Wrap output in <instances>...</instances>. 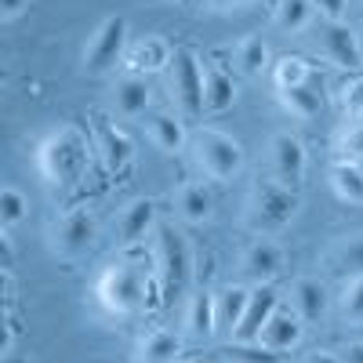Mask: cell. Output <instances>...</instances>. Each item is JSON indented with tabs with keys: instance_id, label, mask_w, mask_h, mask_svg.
Here are the masks:
<instances>
[{
	"instance_id": "6da1fadb",
	"label": "cell",
	"mask_w": 363,
	"mask_h": 363,
	"mask_svg": "<svg viewBox=\"0 0 363 363\" xmlns=\"http://www.w3.org/2000/svg\"><path fill=\"white\" fill-rule=\"evenodd\" d=\"M37 174L51 193H69L87 171V135L73 124L58 128L40 138L37 145Z\"/></svg>"
},
{
	"instance_id": "7a4b0ae2",
	"label": "cell",
	"mask_w": 363,
	"mask_h": 363,
	"mask_svg": "<svg viewBox=\"0 0 363 363\" xmlns=\"http://www.w3.org/2000/svg\"><path fill=\"white\" fill-rule=\"evenodd\" d=\"M149 287H153L149 269L138 258H120L99 272L95 301L113 316H135L149 306Z\"/></svg>"
},
{
	"instance_id": "3957f363",
	"label": "cell",
	"mask_w": 363,
	"mask_h": 363,
	"mask_svg": "<svg viewBox=\"0 0 363 363\" xmlns=\"http://www.w3.org/2000/svg\"><path fill=\"white\" fill-rule=\"evenodd\" d=\"M298 215V193L277 178H258L244 200V225L258 236H272Z\"/></svg>"
},
{
	"instance_id": "277c9868",
	"label": "cell",
	"mask_w": 363,
	"mask_h": 363,
	"mask_svg": "<svg viewBox=\"0 0 363 363\" xmlns=\"http://www.w3.org/2000/svg\"><path fill=\"white\" fill-rule=\"evenodd\" d=\"M189 153L193 164L203 178L211 182H229L244 171V145H240L233 135L218 131V128H196L189 135Z\"/></svg>"
},
{
	"instance_id": "5b68a950",
	"label": "cell",
	"mask_w": 363,
	"mask_h": 363,
	"mask_svg": "<svg viewBox=\"0 0 363 363\" xmlns=\"http://www.w3.org/2000/svg\"><path fill=\"white\" fill-rule=\"evenodd\" d=\"M157 280H160V294H164V306L186 291L189 284V272H193V255L189 244L171 222H160L157 229Z\"/></svg>"
},
{
	"instance_id": "8992f818",
	"label": "cell",
	"mask_w": 363,
	"mask_h": 363,
	"mask_svg": "<svg viewBox=\"0 0 363 363\" xmlns=\"http://www.w3.org/2000/svg\"><path fill=\"white\" fill-rule=\"evenodd\" d=\"M128 37H131V22H128L124 15L102 18L99 29H95V33L87 37V44H84V55H80L84 73H91V77L109 73L120 58L128 55V44H131Z\"/></svg>"
},
{
	"instance_id": "52a82bcc",
	"label": "cell",
	"mask_w": 363,
	"mask_h": 363,
	"mask_svg": "<svg viewBox=\"0 0 363 363\" xmlns=\"http://www.w3.org/2000/svg\"><path fill=\"white\" fill-rule=\"evenodd\" d=\"M95 236H99L95 215H91L87 207H73V211H66V215L51 218V225H48V251L55 258H62V262H77V258H84L91 251Z\"/></svg>"
},
{
	"instance_id": "ba28073f",
	"label": "cell",
	"mask_w": 363,
	"mask_h": 363,
	"mask_svg": "<svg viewBox=\"0 0 363 363\" xmlns=\"http://www.w3.org/2000/svg\"><path fill=\"white\" fill-rule=\"evenodd\" d=\"M167 84L186 116H200L207 109L203 106V62L189 48H174L171 66H167Z\"/></svg>"
},
{
	"instance_id": "9c48e42d",
	"label": "cell",
	"mask_w": 363,
	"mask_h": 363,
	"mask_svg": "<svg viewBox=\"0 0 363 363\" xmlns=\"http://www.w3.org/2000/svg\"><path fill=\"white\" fill-rule=\"evenodd\" d=\"M316 51L338 69H363V44L345 22H320L316 29Z\"/></svg>"
},
{
	"instance_id": "30bf717a",
	"label": "cell",
	"mask_w": 363,
	"mask_h": 363,
	"mask_svg": "<svg viewBox=\"0 0 363 363\" xmlns=\"http://www.w3.org/2000/svg\"><path fill=\"white\" fill-rule=\"evenodd\" d=\"M265 157H269V171L277 182L284 186H298L301 178H306V145H301L291 131H277L265 145Z\"/></svg>"
},
{
	"instance_id": "8fae6325",
	"label": "cell",
	"mask_w": 363,
	"mask_h": 363,
	"mask_svg": "<svg viewBox=\"0 0 363 363\" xmlns=\"http://www.w3.org/2000/svg\"><path fill=\"white\" fill-rule=\"evenodd\" d=\"M153 225H157V203L149 200V196H138V200H131V203L120 207L116 225H113L116 244H120V247H135L138 240H145V233L153 229Z\"/></svg>"
},
{
	"instance_id": "7c38bea8",
	"label": "cell",
	"mask_w": 363,
	"mask_h": 363,
	"mask_svg": "<svg viewBox=\"0 0 363 363\" xmlns=\"http://www.w3.org/2000/svg\"><path fill=\"white\" fill-rule=\"evenodd\" d=\"M171 55H174V48H171L164 37H157V33H145V37H135V40L128 44L124 62H128V69H131V73L149 77V73H160V69H167V66H171Z\"/></svg>"
},
{
	"instance_id": "4fadbf2b",
	"label": "cell",
	"mask_w": 363,
	"mask_h": 363,
	"mask_svg": "<svg viewBox=\"0 0 363 363\" xmlns=\"http://www.w3.org/2000/svg\"><path fill=\"white\" fill-rule=\"evenodd\" d=\"M280 309V291L272 284H258L251 287V301H247V313H244V323L236 327V342H258L262 327L269 323V316Z\"/></svg>"
},
{
	"instance_id": "5bb4252c",
	"label": "cell",
	"mask_w": 363,
	"mask_h": 363,
	"mask_svg": "<svg viewBox=\"0 0 363 363\" xmlns=\"http://www.w3.org/2000/svg\"><path fill=\"white\" fill-rule=\"evenodd\" d=\"M301 335H306V323H301V316L287 306H280L277 313L269 316V323L262 327V335H258V345H265L269 352H291L298 342H301Z\"/></svg>"
},
{
	"instance_id": "9a60e30c",
	"label": "cell",
	"mask_w": 363,
	"mask_h": 363,
	"mask_svg": "<svg viewBox=\"0 0 363 363\" xmlns=\"http://www.w3.org/2000/svg\"><path fill=\"white\" fill-rule=\"evenodd\" d=\"M280 269H284V251H280V244H272L269 236H258L255 244H247V251L240 255V272H244L247 280L269 284Z\"/></svg>"
},
{
	"instance_id": "2e32d148",
	"label": "cell",
	"mask_w": 363,
	"mask_h": 363,
	"mask_svg": "<svg viewBox=\"0 0 363 363\" xmlns=\"http://www.w3.org/2000/svg\"><path fill=\"white\" fill-rule=\"evenodd\" d=\"M91 131H95V149L102 153V160H106V167H109V171H124V167L131 164L135 145H131V138H128L124 131H120L116 124H109L106 116H95Z\"/></svg>"
},
{
	"instance_id": "e0dca14e",
	"label": "cell",
	"mask_w": 363,
	"mask_h": 363,
	"mask_svg": "<svg viewBox=\"0 0 363 363\" xmlns=\"http://www.w3.org/2000/svg\"><path fill=\"white\" fill-rule=\"evenodd\" d=\"M247 301H251V287H244V284H225V287L215 294V320H218V335H236V327L244 323Z\"/></svg>"
},
{
	"instance_id": "ac0fdd59",
	"label": "cell",
	"mask_w": 363,
	"mask_h": 363,
	"mask_svg": "<svg viewBox=\"0 0 363 363\" xmlns=\"http://www.w3.org/2000/svg\"><path fill=\"white\" fill-rule=\"evenodd\" d=\"M145 131H149V142H153L160 153L174 157L189 145V135H186V124L171 113H145Z\"/></svg>"
},
{
	"instance_id": "d6986e66",
	"label": "cell",
	"mask_w": 363,
	"mask_h": 363,
	"mask_svg": "<svg viewBox=\"0 0 363 363\" xmlns=\"http://www.w3.org/2000/svg\"><path fill=\"white\" fill-rule=\"evenodd\" d=\"M287 301H291V309L301 316V323H316L327 313V291L313 277H298L291 284V291H287Z\"/></svg>"
},
{
	"instance_id": "ffe728a7",
	"label": "cell",
	"mask_w": 363,
	"mask_h": 363,
	"mask_svg": "<svg viewBox=\"0 0 363 363\" xmlns=\"http://www.w3.org/2000/svg\"><path fill=\"white\" fill-rule=\"evenodd\" d=\"M149 99H153L149 80L138 77V73H124V77L113 84V106H116L120 116H145Z\"/></svg>"
},
{
	"instance_id": "44dd1931",
	"label": "cell",
	"mask_w": 363,
	"mask_h": 363,
	"mask_svg": "<svg viewBox=\"0 0 363 363\" xmlns=\"http://www.w3.org/2000/svg\"><path fill=\"white\" fill-rule=\"evenodd\" d=\"M277 99L284 106V113H291L294 120H313L323 113V87L306 80L298 87H287V91H277Z\"/></svg>"
},
{
	"instance_id": "7402d4cb",
	"label": "cell",
	"mask_w": 363,
	"mask_h": 363,
	"mask_svg": "<svg viewBox=\"0 0 363 363\" xmlns=\"http://www.w3.org/2000/svg\"><path fill=\"white\" fill-rule=\"evenodd\" d=\"M186 335L203 342L211 335H218V320H215V294L211 291H196L186 306Z\"/></svg>"
},
{
	"instance_id": "603a6c76",
	"label": "cell",
	"mask_w": 363,
	"mask_h": 363,
	"mask_svg": "<svg viewBox=\"0 0 363 363\" xmlns=\"http://www.w3.org/2000/svg\"><path fill=\"white\" fill-rule=\"evenodd\" d=\"M233 102H236V80L225 69L203 62V106H207V113H225V109H233Z\"/></svg>"
},
{
	"instance_id": "cb8c5ba5",
	"label": "cell",
	"mask_w": 363,
	"mask_h": 363,
	"mask_svg": "<svg viewBox=\"0 0 363 363\" xmlns=\"http://www.w3.org/2000/svg\"><path fill=\"white\" fill-rule=\"evenodd\" d=\"M327 182H330V193L342 203H363V167L359 164L335 160L327 167Z\"/></svg>"
},
{
	"instance_id": "d4e9b609",
	"label": "cell",
	"mask_w": 363,
	"mask_h": 363,
	"mask_svg": "<svg viewBox=\"0 0 363 363\" xmlns=\"http://www.w3.org/2000/svg\"><path fill=\"white\" fill-rule=\"evenodd\" d=\"M211 211H215V200H211V193L200 186V182H186V186H178V193H174V215L182 222H207Z\"/></svg>"
},
{
	"instance_id": "484cf974",
	"label": "cell",
	"mask_w": 363,
	"mask_h": 363,
	"mask_svg": "<svg viewBox=\"0 0 363 363\" xmlns=\"http://www.w3.org/2000/svg\"><path fill=\"white\" fill-rule=\"evenodd\" d=\"M327 269L342 272V277H363V233L356 236H342L335 247L323 255Z\"/></svg>"
},
{
	"instance_id": "4316f807",
	"label": "cell",
	"mask_w": 363,
	"mask_h": 363,
	"mask_svg": "<svg viewBox=\"0 0 363 363\" xmlns=\"http://www.w3.org/2000/svg\"><path fill=\"white\" fill-rule=\"evenodd\" d=\"M182 352V338H174L171 330H149L138 342V363H174Z\"/></svg>"
},
{
	"instance_id": "83f0119b",
	"label": "cell",
	"mask_w": 363,
	"mask_h": 363,
	"mask_svg": "<svg viewBox=\"0 0 363 363\" xmlns=\"http://www.w3.org/2000/svg\"><path fill=\"white\" fill-rule=\"evenodd\" d=\"M313 18H316L313 0H277V8H272V22L284 33H301V29L313 26Z\"/></svg>"
},
{
	"instance_id": "f1b7e54d",
	"label": "cell",
	"mask_w": 363,
	"mask_h": 363,
	"mask_svg": "<svg viewBox=\"0 0 363 363\" xmlns=\"http://www.w3.org/2000/svg\"><path fill=\"white\" fill-rule=\"evenodd\" d=\"M233 58H236V69L244 73V77H258L269 66V48H265L262 37H244V40L236 44Z\"/></svg>"
},
{
	"instance_id": "f546056e",
	"label": "cell",
	"mask_w": 363,
	"mask_h": 363,
	"mask_svg": "<svg viewBox=\"0 0 363 363\" xmlns=\"http://www.w3.org/2000/svg\"><path fill=\"white\" fill-rule=\"evenodd\" d=\"M26 211H29V200L22 196V189H15V186L0 189V225L15 229V225L26 218Z\"/></svg>"
},
{
	"instance_id": "4dcf8cb0",
	"label": "cell",
	"mask_w": 363,
	"mask_h": 363,
	"mask_svg": "<svg viewBox=\"0 0 363 363\" xmlns=\"http://www.w3.org/2000/svg\"><path fill=\"white\" fill-rule=\"evenodd\" d=\"M306 80H309V66L301 62V58H280V62L272 66V87H277V91L298 87Z\"/></svg>"
},
{
	"instance_id": "1f68e13d",
	"label": "cell",
	"mask_w": 363,
	"mask_h": 363,
	"mask_svg": "<svg viewBox=\"0 0 363 363\" xmlns=\"http://www.w3.org/2000/svg\"><path fill=\"white\" fill-rule=\"evenodd\" d=\"M338 106H342V116L349 120V124L363 120V80H356V77L342 80V87H338Z\"/></svg>"
},
{
	"instance_id": "d6a6232c",
	"label": "cell",
	"mask_w": 363,
	"mask_h": 363,
	"mask_svg": "<svg viewBox=\"0 0 363 363\" xmlns=\"http://www.w3.org/2000/svg\"><path fill=\"white\" fill-rule=\"evenodd\" d=\"M338 309H342L345 320L363 323V277H349V280H345L342 298H338Z\"/></svg>"
},
{
	"instance_id": "836d02e7",
	"label": "cell",
	"mask_w": 363,
	"mask_h": 363,
	"mask_svg": "<svg viewBox=\"0 0 363 363\" xmlns=\"http://www.w3.org/2000/svg\"><path fill=\"white\" fill-rule=\"evenodd\" d=\"M222 359L225 363H280L277 352H269L258 342H240L236 349H222Z\"/></svg>"
},
{
	"instance_id": "e575fe53",
	"label": "cell",
	"mask_w": 363,
	"mask_h": 363,
	"mask_svg": "<svg viewBox=\"0 0 363 363\" xmlns=\"http://www.w3.org/2000/svg\"><path fill=\"white\" fill-rule=\"evenodd\" d=\"M338 160H352V164L363 160V120H356L349 131H342V138H338Z\"/></svg>"
},
{
	"instance_id": "d590c367",
	"label": "cell",
	"mask_w": 363,
	"mask_h": 363,
	"mask_svg": "<svg viewBox=\"0 0 363 363\" xmlns=\"http://www.w3.org/2000/svg\"><path fill=\"white\" fill-rule=\"evenodd\" d=\"M15 342H18V316L11 306H4V345H0V352L11 356L15 352Z\"/></svg>"
},
{
	"instance_id": "8d00e7d4",
	"label": "cell",
	"mask_w": 363,
	"mask_h": 363,
	"mask_svg": "<svg viewBox=\"0 0 363 363\" xmlns=\"http://www.w3.org/2000/svg\"><path fill=\"white\" fill-rule=\"evenodd\" d=\"M345 4H349V0H313L316 15L327 18V22H342L345 18Z\"/></svg>"
},
{
	"instance_id": "74e56055",
	"label": "cell",
	"mask_w": 363,
	"mask_h": 363,
	"mask_svg": "<svg viewBox=\"0 0 363 363\" xmlns=\"http://www.w3.org/2000/svg\"><path fill=\"white\" fill-rule=\"evenodd\" d=\"M29 4H33V0H0V18H4V22H15L18 15L29 11Z\"/></svg>"
},
{
	"instance_id": "f35d334b",
	"label": "cell",
	"mask_w": 363,
	"mask_h": 363,
	"mask_svg": "<svg viewBox=\"0 0 363 363\" xmlns=\"http://www.w3.org/2000/svg\"><path fill=\"white\" fill-rule=\"evenodd\" d=\"M342 359H345V363H363V342H352V345H345Z\"/></svg>"
},
{
	"instance_id": "ab89813d",
	"label": "cell",
	"mask_w": 363,
	"mask_h": 363,
	"mask_svg": "<svg viewBox=\"0 0 363 363\" xmlns=\"http://www.w3.org/2000/svg\"><path fill=\"white\" fill-rule=\"evenodd\" d=\"M306 363H345L342 356H335V352H309V359Z\"/></svg>"
},
{
	"instance_id": "60d3db41",
	"label": "cell",
	"mask_w": 363,
	"mask_h": 363,
	"mask_svg": "<svg viewBox=\"0 0 363 363\" xmlns=\"http://www.w3.org/2000/svg\"><path fill=\"white\" fill-rule=\"evenodd\" d=\"M244 4H255V0H211V8H218V11H229V8H244Z\"/></svg>"
},
{
	"instance_id": "b9f144b4",
	"label": "cell",
	"mask_w": 363,
	"mask_h": 363,
	"mask_svg": "<svg viewBox=\"0 0 363 363\" xmlns=\"http://www.w3.org/2000/svg\"><path fill=\"white\" fill-rule=\"evenodd\" d=\"M4 363H29V356H15L11 352V356H4Z\"/></svg>"
}]
</instances>
